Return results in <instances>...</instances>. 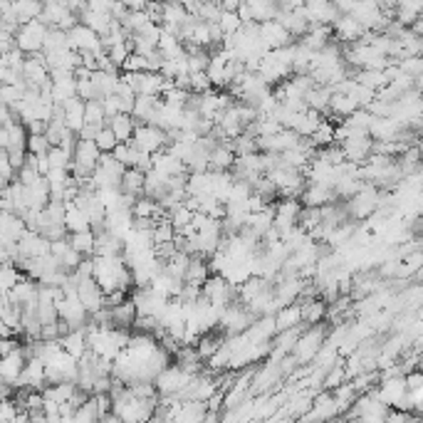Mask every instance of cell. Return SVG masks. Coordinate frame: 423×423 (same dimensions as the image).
I'll return each instance as SVG.
<instances>
[{
  "label": "cell",
  "mask_w": 423,
  "mask_h": 423,
  "mask_svg": "<svg viewBox=\"0 0 423 423\" xmlns=\"http://www.w3.org/2000/svg\"><path fill=\"white\" fill-rule=\"evenodd\" d=\"M82 260H84V255H82V253H80V250H77V248H70V250H67V253H65V255L60 258L62 267H65V270L70 272V275L77 270V267L82 265Z\"/></svg>",
  "instance_id": "f546056e"
},
{
  "label": "cell",
  "mask_w": 423,
  "mask_h": 423,
  "mask_svg": "<svg viewBox=\"0 0 423 423\" xmlns=\"http://www.w3.org/2000/svg\"><path fill=\"white\" fill-rule=\"evenodd\" d=\"M99 144V149L102 151H114L117 149V144H119V139H117V134H114V129L112 126H102V131L97 134V139H94Z\"/></svg>",
  "instance_id": "f1b7e54d"
},
{
  "label": "cell",
  "mask_w": 423,
  "mask_h": 423,
  "mask_svg": "<svg viewBox=\"0 0 423 423\" xmlns=\"http://www.w3.org/2000/svg\"><path fill=\"white\" fill-rule=\"evenodd\" d=\"M62 347L67 349V352L72 354L75 359H82L84 354L89 352V339H87V327L84 329H72L70 334H65L60 339Z\"/></svg>",
  "instance_id": "9a60e30c"
},
{
  "label": "cell",
  "mask_w": 423,
  "mask_h": 423,
  "mask_svg": "<svg viewBox=\"0 0 423 423\" xmlns=\"http://www.w3.org/2000/svg\"><path fill=\"white\" fill-rule=\"evenodd\" d=\"M126 292L129 290H112V292H107V307H117V304H121L126 299Z\"/></svg>",
  "instance_id": "d6a6232c"
},
{
  "label": "cell",
  "mask_w": 423,
  "mask_h": 423,
  "mask_svg": "<svg viewBox=\"0 0 423 423\" xmlns=\"http://www.w3.org/2000/svg\"><path fill=\"white\" fill-rule=\"evenodd\" d=\"M327 336H329V332H327V327L322 325H307V329L299 334L297 344H295L292 354L297 357L299 364H309V362H315L317 354H320V349L325 347L327 342Z\"/></svg>",
  "instance_id": "6da1fadb"
},
{
  "label": "cell",
  "mask_w": 423,
  "mask_h": 423,
  "mask_svg": "<svg viewBox=\"0 0 423 423\" xmlns=\"http://www.w3.org/2000/svg\"><path fill=\"white\" fill-rule=\"evenodd\" d=\"M134 141L136 147L144 149V151L158 154L171 144V136H168L166 129H161V126L156 124H139L134 131Z\"/></svg>",
  "instance_id": "3957f363"
},
{
  "label": "cell",
  "mask_w": 423,
  "mask_h": 423,
  "mask_svg": "<svg viewBox=\"0 0 423 423\" xmlns=\"http://www.w3.org/2000/svg\"><path fill=\"white\" fill-rule=\"evenodd\" d=\"M102 126H107V124H92V121H87V124L82 126L80 139H97V134L102 131Z\"/></svg>",
  "instance_id": "1f68e13d"
},
{
  "label": "cell",
  "mask_w": 423,
  "mask_h": 423,
  "mask_svg": "<svg viewBox=\"0 0 423 423\" xmlns=\"http://www.w3.org/2000/svg\"><path fill=\"white\" fill-rule=\"evenodd\" d=\"M225 344V336H218L216 332H206V334H201V339H198V344H195V349H198V354H201L203 362H208V359L213 357V354L218 352V349Z\"/></svg>",
  "instance_id": "cb8c5ba5"
},
{
  "label": "cell",
  "mask_w": 423,
  "mask_h": 423,
  "mask_svg": "<svg viewBox=\"0 0 423 423\" xmlns=\"http://www.w3.org/2000/svg\"><path fill=\"white\" fill-rule=\"evenodd\" d=\"M344 376H347V366L336 359V362L332 364L329 369H327V374H325V389H336V386H342Z\"/></svg>",
  "instance_id": "484cf974"
},
{
  "label": "cell",
  "mask_w": 423,
  "mask_h": 423,
  "mask_svg": "<svg viewBox=\"0 0 423 423\" xmlns=\"http://www.w3.org/2000/svg\"><path fill=\"white\" fill-rule=\"evenodd\" d=\"M312 139H315L317 147H329V144H336V126H332L329 121H322L320 126H317V131L312 134Z\"/></svg>",
  "instance_id": "4316f807"
},
{
  "label": "cell",
  "mask_w": 423,
  "mask_h": 423,
  "mask_svg": "<svg viewBox=\"0 0 423 423\" xmlns=\"http://www.w3.org/2000/svg\"><path fill=\"white\" fill-rule=\"evenodd\" d=\"M211 265H208V258H201V255H193L191 258V265H188V272H186V282H195V285H203V282L211 277Z\"/></svg>",
  "instance_id": "603a6c76"
},
{
  "label": "cell",
  "mask_w": 423,
  "mask_h": 423,
  "mask_svg": "<svg viewBox=\"0 0 423 423\" xmlns=\"http://www.w3.org/2000/svg\"><path fill=\"white\" fill-rule=\"evenodd\" d=\"M195 374H188V371L184 369V366H179V364H171V366H166V369L161 371V374L156 376V389L161 396H181V391L186 389V386L191 384V379H193Z\"/></svg>",
  "instance_id": "7a4b0ae2"
},
{
  "label": "cell",
  "mask_w": 423,
  "mask_h": 423,
  "mask_svg": "<svg viewBox=\"0 0 423 423\" xmlns=\"http://www.w3.org/2000/svg\"><path fill=\"white\" fill-rule=\"evenodd\" d=\"M121 191L131 198H141V195H147V174L141 171V168H134L129 166L126 168L124 179H121Z\"/></svg>",
  "instance_id": "5bb4252c"
},
{
  "label": "cell",
  "mask_w": 423,
  "mask_h": 423,
  "mask_svg": "<svg viewBox=\"0 0 423 423\" xmlns=\"http://www.w3.org/2000/svg\"><path fill=\"white\" fill-rule=\"evenodd\" d=\"M376 206H379V193H376V188L371 184H364V188L354 198H349L347 211L354 218H366L376 211Z\"/></svg>",
  "instance_id": "52a82bcc"
},
{
  "label": "cell",
  "mask_w": 423,
  "mask_h": 423,
  "mask_svg": "<svg viewBox=\"0 0 423 423\" xmlns=\"http://www.w3.org/2000/svg\"><path fill=\"white\" fill-rule=\"evenodd\" d=\"M45 38H47V30L43 25H38L35 20L25 22L17 33V47L25 50V52H38V50L45 47Z\"/></svg>",
  "instance_id": "9c48e42d"
},
{
  "label": "cell",
  "mask_w": 423,
  "mask_h": 423,
  "mask_svg": "<svg viewBox=\"0 0 423 423\" xmlns=\"http://www.w3.org/2000/svg\"><path fill=\"white\" fill-rule=\"evenodd\" d=\"M299 304H302V322L304 325H320L322 320H325L327 315H329V307H327L325 299H299Z\"/></svg>",
  "instance_id": "2e32d148"
},
{
  "label": "cell",
  "mask_w": 423,
  "mask_h": 423,
  "mask_svg": "<svg viewBox=\"0 0 423 423\" xmlns=\"http://www.w3.org/2000/svg\"><path fill=\"white\" fill-rule=\"evenodd\" d=\"M25 364H27V354H25V349H22V344H20L17 349H13L10 354H6V357H3V364H0V379L8 381V384H13V389H15L22 369H25Z\"/></svg>",
  "instance_id": "ba28073f"
},
{
  "label": "cell",
  "mask_w": 423,
  "mask_h": 423,
  "mask_svg": "<svg viewBox=\"0 0 423 423\" xmlns=\"http://www.w3.org/2000/svg\"><path fill=\"white\" fill-rule=\"evenodd\" d=\"M50 149H52V141L47 139V134H30V139H27V151L35 154V156H47Z\"/></svg>",
  "instance_id": "83f0119b"
},
{
  "label": "cell",
  "mask_w": 423,
  "mask_h": 423,
  "mask_svg": "<svg viewBox=\"0 0 423 423\" xmlns=\"http://www.w3.org/2000/svg\"><path fill=\"white\" fill-rule=\"evenodd\" d=\"M334 30L342 40H357V38H362L364 25L354 15H347V17H342V20L334 22Z\"/></svg>",
  "instance_id": "d4e9b609"
},
{
  "label": "cell",
  "mask_w": 423,
  "mask_h": 423,
  "mask_svg": "<svg viewBox=\"0 0 423 423\" xmlns=\"http://www.w3.org/2000/svg\"><path fill=\"white\" fill-rule=\"evenodd\" d=\"M357 109H359V102L354 97H349V94H344V92H334V94H332L329 114L336 117L339 121L347 119V117H352Z\"/></svg>",
  "instance_id": "ac0fdd59"
},
{
  "label": "cell",
  "mask_w": 423,
  "mask_h": 423,
  "mask_svg": "<svg viewBox=\"0 0 423 423\" xmlns=\"http://www.w3.org/2000/svg\"><path fill=\"white\" fill-rule=\"evenodd\" d=\"M302 322V304L292 302V304H285V307L277 309L275 315V327L277 332H285V329H292Z\"/></svg>",
  "instance_id": "e0dca14e"
},
{
  "label": "cell",
  "mask_w": 423,
  "mask_h": 423,
  "mask_svg": "<svg viewBox=\"0 0 423 423\" xmlns=\"http://www.w3.org/2000/svg\"><path fill=\"white\" fill-rule=\"evenodd\" d=\"M136 317H139V309H136L134 299H124L121 304L112 307V320H114V327H134Z\"/></svg>",
  "instance_id": "ffe728a7"
},
{
  "label": "cell",
  "mask_w": 423,
  "mask_h": 423,
  "mask_svg": "<svg viewBox=\"0 0 423 423\" xmlns=\"http://www.w3.org/2000/svg\"><path fill=\"white\" fill-rule=\"evenodd\" d=\"M87 228H92L89 216L82 211L75 201H70L67 203V230H70V233H77V230H87Z\"/></svg>",
  "instance_id": "7402d4cb"
},
{
  "label": "cell",
  "mask_w": 423,
  "mask_h": 423,
  "mask_svg": "<svg viewBox=\"0 0 423 423\" xmlns=\"http://www.w3.org/2000/svg\"><path fill=\"white\" fill-rule=\"evenodd\" d=\"M339 147L344 149V154H347L349 161L364 163L371 156V151H374L376 141L371 139V134H352V136H347Z\"/></svg>",
  "instance_id": "8992f818"
},
{
  "label": "cell",
  "mask_w": 423,
  "mask_h": 423,
  "mask_svg": "<svg viewBox=\"0 0 423 423\" xmlns=\"http://www.w3.org/2000/svg\"><path fill=\"white\" fill-rule=\"evenodd\" d=\"M47 386V371H45V362L40 357H30L22 369L20 379H17L15 389H38L45 391Z\"/></svg>",
  "instance_id": "5b68a950"
},
{
  "label": "cell",
  "mask_w": 423,
  "mask_h": 423,
  "mask_svg": "<svg viewBox=\"0 0 423 423\" xmlns=\"http://www.w3.org/2000/svg\"><path fill=\"white\" fill-rule=\"evenodd\" d=\"M70 243L72 248H77L84 258L94 255V248H97V233L92 228L87 230H77V233H70Z\"/></svg>",
  "instance_id": "44dd1931"
},
{
  "label": "cell",
  "mask_w": 423,
  "mask_h": 423,
  "mask_svg": "<svg viewBox=\"0 0 423 423\" xmlns=\"http://www.w3.org/2000/svg\"><path fill=\"white\" fill-rule=\"evenodd\" d=\"M376 394H379L381 401L389 403V406H401L403 399H406V394H408V381L406 379H389Z\"/></svg>",
  "instance_id": "4fadbf2b"
},
{
  "label": "cell",
  "mask_w": 423,
  "mask_h": 423,
  "mask_svg": "<svg viewBox=\"0 0 423 423\" xmlns=\"http://www.w3.org/2000/svg\"><path fill=\"white\" fill-rule=\"evenodd\" d=\"M77 292H80V299L84 302V307L89 309V315H97L99 309L107 304V292L94 277H84V280L77 282Z\"/></svg>",
  "instance_id": "277c9868"
},
{
  "label": "cell",
  "mask_w": 423,
  "mask_h": 423,
  "mask_svg": "<svg viewBox=\"0 0 423 423\" xmlns=\"http://www.w3.org/2000/svg\"><path fill=\"white\" fill-rule=\"evenodd\" d=\"M109 126L114 129V134L119 141H131L134 139V131H136V126H139V121H136L134 114H129V112H121V114H117V117L109 119Z\"/></svg>",
  "instance_id": "d6986e66"
},
{
  "label": "cell",
  "mask_w": 423,
  "mask_h": 423,
  "mask_svg": "<svg viewBox=\"0 0 423 423\" xmlns=\"http://www.w3.org/2000/svg\"><path fill=\"white\" fill-rule=\"evenodd\" d=\"M161 104H163V97H158V94H139L131 114H134V119L139 121V124H154Z\"/></svg>",
  "instance_id": "30bf717a"
},
{
  "label": "cell",
  "mask_w": 423,
  "mask_h": 423,
  "mask_svg": "<svg viewBox=\"0 0 423 423\" xmlns=\"http://www.w3.org/2000/svg\"><path fill=\"white\" fill-rule=\"evenodd\" d=\"M17 413H20V406H17V401H13L10 396L3 399V408H0V423H15Z\"/></svg>",
  "instance_id": "4dcf8cb0"
},
{
  "label": "cell",
  "mask_w": 423,
  "mask_h": 423,
  "mask_svg": "<svg viewBox=\"0 0 423 423\" xmlns=\"http://www.w3.org/2000/svg\"><path fill=\"white\" fill-rule=\"evenodd\" d=\"M421 144H423V141H421Z\"/></svg>",
  "instance_id": "836d02e7"
},
{
  "label": "cell",
  "mask_w": 423,
  "mask_h": 423,
  "mask_svg": "<svg viewBox=\"0 0 423 423\" xmlns=\"http://www.w3.org/2000/svg\"><path fill=\"white\" fill-rule=\"evenodd\" d=\"M299 201H302L304 206H327V203L336 201V193L329 186L307 181V188L302 191V198H299Z\"/></svg>",
  "instance_id": "7c38bea8"
},
{
  "label": "cell",
  "mask_w": 423,
  "mask_h": 423,
  "mask_svg": "<svg viewBox=\"0 0 423 423\" xmlns=\"http://www.w3.org/2000/svg\"><path fill=\"white\" fill-rule=\"evenodd\" d=\"M0 230H3V243H17L27 233V223L22 216L13 211H3L0 218Z\"/></svg>",
  "instance_id": "8fae6325"
}]
</instances>
